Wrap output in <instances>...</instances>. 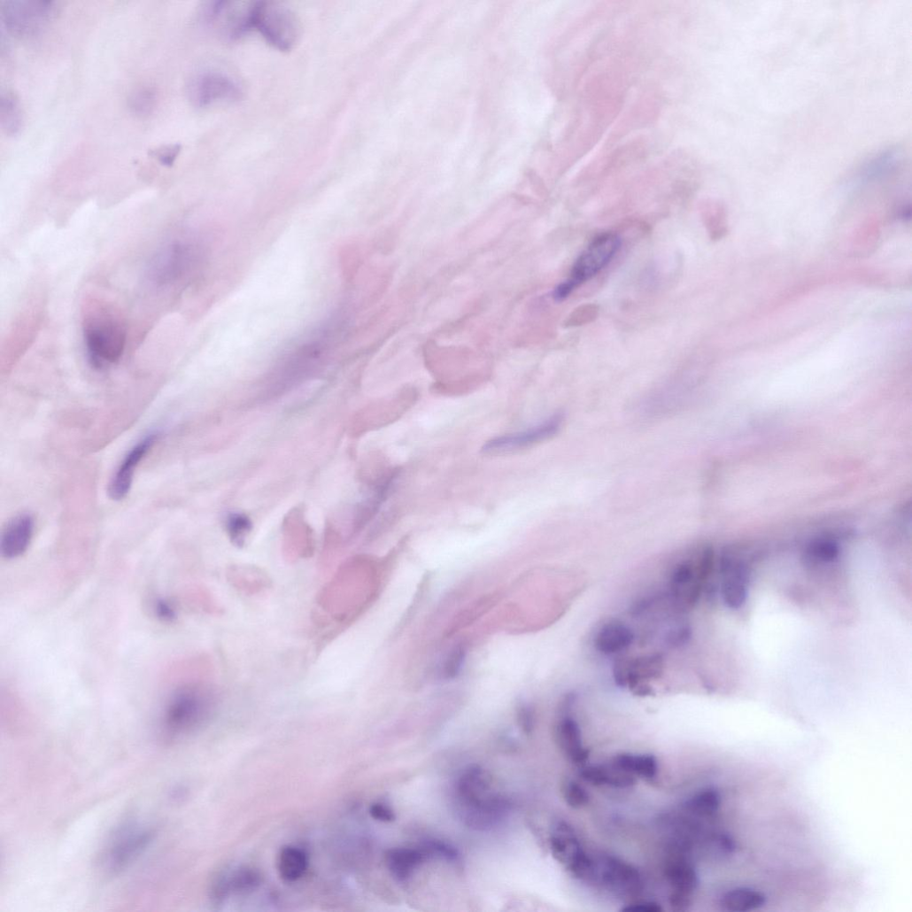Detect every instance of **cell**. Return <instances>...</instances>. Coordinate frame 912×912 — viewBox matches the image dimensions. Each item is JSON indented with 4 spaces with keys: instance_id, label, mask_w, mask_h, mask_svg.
Listing matches in <instances>:
<instances>
[{
    "instance_id": "obj_1",
    "label": "cell",
    "mask_w": 912,
    "mask_h": 912,
    "mask_svg": "<svg viewBox=\"0 0 912 912\" xmlns=\"http://www.w3.org/2000/svg\"><path fill=\"white\" fill-rule=\"evenodd\" d=\"M455 792L461 817L472 828L495 827L510 811L508 800L494 789L489 775L479 767L463 773Z\"/></svg>"
},
{
    "instance_id": "obj_2",
    "label": "cell",
    "mask_w": 912,
    "mask_h": 912,
    "mask_svg": "<svg viewBox=\"0 0 912 912\" xmlns=\"http://www.w3.org/2000/svg\"><path fill=\"white\" fill-rule=\"evenodd\" d=\"M83 338L91 363L97 367L117 363L127 344V328L112 310L94 304L83 322Z\"/></svg>"
},
{
    "instance_id": "obj_3",
    "label": "cell",
    "mask_w": 912,
    "mask_h": 912,
    "mask_svg": "<svg viewBox=\"0 0 912 912\" xmlns=\"http://www.w3.org/2000/svg\"><path fill=\"white\" fill-rule=\"evenodd\" d=\"M213 690L205 685L188 684L171 697L166 711V725L173 732L189 730L202 723L215 703Z\"/></svg>"
},
{
    "instance_id": "obj_4",
    "label": "cell",
    "mask_w": 912,
    "mask_h": 912,
    "mask_svg": "<svg viewBox=\"0 0 912 912\" xmlns=\"http://www.w3.org/2000/svg\"><path fill=\"white\" fill-rule=\"evenodd\" d=\"M251 29L257 30L273 47L282 51L291 50L301 36V26L288 8L272 2L252 4Z\"/></svg>"
},
{
    "instance_id": "obj_5",
    "label": "cell",
    "mask_w": 912,
    "mask_h": 912,
    "mask_svg": "<svg viewBox=\"0 0 912 912\" xmlns=\"http://www.w3.org/2000/svg\"><path fill=\"white\" fill-rule=\"evenodd\" d=\"M621 245V238L614 233L594 238L576 260L569 278L555 289L554 298L558 301L567 298L578 286L597 275L611 263Z\"/></svg>"
},
{
    "instance_id": "obj_6",
    "label": "cell",
    "mask_w": 912,
    "mask_h": 912,
    "mask_svg": "<svg viewBox=\"0 0 912 912\" xmlns=\"http://www.w3.org/2000/svg\"><path fill=\"white\" fill-rule=\"evenodd\" d=\"M55 13L53 4L13 0L2 8V20L8 32L20 39L39 36L49 27Z\"/></svg>"
},
{
    "instance_id": "obj_7",
    "label": "cell",
    "mask_w": 912,
    "mask_h": 912,
    "mask_svg": "<svg viewBox=\"0 0 912 912\" xmlns=\"http://www.w3.org/2000/svg\"><path fill=\"white\" fill-rule=\"evenodd\" d=\"M191 259L192 251L188 243L182 241L166 243L149 262L148 282L159 289L174 285L184 275Z\"/></svg>"
},
{
    "instance_id": "obj_8",
    "label": "cell",
    "mask_w": 912,
    "mask_h": 912,
    "mask_svg": "<svg viewBox=\"0 0 912 912\" xmlns=\"http://www.w3.org/2000/svg\"><path fill=\"white\" fill-rule=\"evenodd\" d=\"M188 94L194 105L207 107L220 102L238 101L243 91L232 78L220 73L204 72L190 81Z\"/></svg>"
},
{
    "instance_id": "obj_9",
    "label": "cell",
    "mask_w": 912,
    "mask_h": 912,
    "mask_svg": "<svg viewBox=\"0 0 912 912\" xmlns=\"http://www.w3.org/2000/svg\"><path fill=\"white\" fill-rule=\"evenodd\" d=\"M597 862V879L621 896H636L644 889L639 870L632 864L612 855H602Z\"/></svg>"
},
{
    "instance_id": "obj_10",
    "label": "cell",
    "mask_w": 912,
    "mask_h": 912,
    "mask_svg": "<svg viewBox=\"0 0 912 912\" xmlns=\"http://www.w3.org/2000/svg\"><path fill=\"white\" fill-rule=\"evenodd\" d=\"M563 422L561 414H554L544 422L527 430L499 437L488 441L483 447L486 454L512 453L547 440L558 433Z\"/></svg>"
},
{
    "instance_id": "obj_11",
    "label": "cell",
    "mask_w": 912,
    "mask_h": 912,
    "mask_svg": "<svg viewBox=\"0 0 912 912\" xmlns=\"http://www.w3.org/2000/svg\"><path fill=\"white\" fill-rule=\"evenodd\" d=\"M252 4L240 7L234 3H213L204 12V23L223 37L236 40L251 29Z\"/></svg>"
},
{
    "instance_id": "obj_12",
    "label": "cell",
    "mask_w": 912,
    "mask_h": 912,
    "mask_svg": "<svg viewBox=\"0 0 912 912\" xmlns=\"http://www.w3.org/2000/svg\"><path fill=\"white\" fill-rule=\"evenodd\" d=\"M153 839L149 830L130 828L118 834L104 853V869L111 873L126 867L148 846Z\"/></svg>"
},
{
    "instance_id": "obj_13",
    "label": "cell",
    "mask_w": 912,
    "mask_h": 912,
    "mask_svg": "<svg viewBox=\"0 0 912 912\" xmlns=\"http://www.w3.org/2000/svg\"><path fill=\"white\" fill-rule=\"evenodd\" d=\"M663 671V656L651 654L618 660L614 667V678L619 687L630 688L633 692L639 685L660 678Z\"/></svg>"
},
{
    "instance_id": "obj_14",
    "label": "cell",
    "mask_w": 912,
    "mask_h": 912,
    "mask_svg": "<svg viewBox=\"0 0 912 912\" xmlns=\"http://www.w3.org/2000/svg\"><path fill=\"white\" fill-rule=\"evenodd\" d=\"M159 433H151L139 441L125 456L123 462L112 477L108 494L112 500L121 501L130 491L135 471L146 453L159 438Z\"/></svg>"
},
{
    "instance_id": "obj_15",
    "label": "cell",
    "mask_w": 912,
    "mask_h": 912,
    "mask_svg": "<svg viewBox=\"0 0 912 912\" xmlns=\"http://www.w3.org/2000/svg\"><path fill=\"white\" fill-rule=\"evenodd\" d=\"M35 526V518L29 514L13 518L0 538V552L3 556L13 560L24 555L33 540Z\"/></svg>"
},
{
    "instance_id": "obj_16",
    "label": "cell",
    "mask_w": 912,
    "mask_h": 912,
    "mask_svg": "<svg viewBox=\"0 0 912 912\" xmlns=\"http://www.w3.org/2000/svg\"><path fill=\"white\" fill-rule=\"evenodd\" d=\"M686 853L680 847L675 846L670 847V856L666 863L665 876L672 886L673 892L692 895L698 886L699 878L692 862L686 857Z\"/></svg>"
},
{
    "instance_id": "obj_17",
    "label": "cell",
    "mask_w": 912,
    "mask_h": 912,
    "mask_svg": "<svg viewBox=\"0 0 912 912\" xmlns=\"http://www.w3.org/2000/svg\"><path fill=\"white\" fill-rule=\"evenodd\" d=\"M721 569L723 576L721 588L723 602L730 609H739L746 599L745 567L731 558L723 556Z\"/></svg>"
},
{
    "instance_id": "obj_18",
    "label": "cell",
    "mask_w": 912,
    "mask_h": 912,
    "mask_svg": "<svg viewBox=\"0 0 912 912\" xmlns=\"http://www.w3.org/2000/svg\"><path fill=\"white\" fill-rule=\"evenodd\" d=\"M553 857L568 871L584 854L574 829L564 822L556 824L550 838Z\"/></svg>"
},
{
    "instance_id": "obj_19",
    "label": "cell",
    "mask_w": 912,
    "mask_h": 912,
    "mask_svg": "<svg viewBox=\"0 0 912 912\" xmlns=\"http://www.w3.org/2000/svg\"><path fill=\"white\" fill-rule=\"evenodd\" d=\"M431 856L426 845L421 847H399L389 850L386 865L391 876L398 882L407 881L414 871Z\"/></svg>"
},
{
    "instance_id": "obj_20",
    "label": "cell",
    "mask_w": 912,
    "mask_h": 912,
    "mask_svg": "<svg viewBox=\"0 0 912 912\" xmlns=\"http://www.w3.org/2000/svg\"><path fill=\"white\" fill-rule=\"evenodd\" d=\"M557 738L563 753L576 766H583L589 751L583 745L582 731L577 722L570 716L563 717L557 726Z\"/></svg>"
},
{
    "instance_id": "obj_21",
    "label": "cell",
    "mask_w": 912,
    "mask_h": 912,
    "mask_svg": "<svg viewBox=\"0 0 912 912\" xmlns=\"http://www.w3.org/2000/svg\"><path fill=\"white\" fill-rule=\"evenodd\" d=\"M635 635L631 629L622 622L607 623L597 633L594 639L596 650L605 655L622 653L634 643Z\"/></svg>"
},
{
    "instance_id": "obj_22",
    "label": "cell",
    "mask_w": 912,
    "mask_h": 912,
    "mask_svg": "<svg viewBox=\"0 0 912 912\" xmlns=\"http://www.w3.org/2000/svg\"><path fill=\"white\" fill-rule=\"evenodd\" d=\"M581 777L595 786H610L618 789L630 788L637 784L635 776L613 764L611 766H591L581 771Z\"/></svg>"
},
{
    "instance_id": "obj_23",
    "label": "cell",
    "mask_w": 912,
    "mask_h": 912,
    "mask_svg": "<svg viewBox=\"0 0 912 912\" xmlns=\"http://www.w3.org/2000/svg\"><path fill=\"white\" fill-rule=\"evenodd\" d=\"M309 866V858L305 852L296 846L283 847L277 858V870L280 877L287 882H294L305 875Z\"/></svg>"
},
{
    "instance_id": "obj_24",
    "label": "cell",
    "mask_w": 912,
    "mask_h": 912,
    "mask_svg": "<svg viewBox=\"0 0 912 912\" xmlns=\"http://www.w3.org/2000/svg\"><path fill=\"white\" fill-rule=\"evenodd\" d=\"M767 898L764 893L746 887H738L728 891L722 898V907L731 912L751 911L765 905Z\"/></svg>"
},
{
    "instance_id": "obj_25",
    "label": "cell",
    "mask_w": 912,
    "mask_h": 912,
    "mask_svg": "<svg viewBox=\"0 0 912 912\" xmlns=\"http://www.w3.org/2000/svg\"><path fill=\"white\" fill-rule=\"evenodd\" d=\"M0 123L4 131L11 136L19 135L24 128L23 108L12 94L4 95L0 100Z\"/></svg>"
},
{
    "instance_id": "obj_26",
    "label": "cell",
    "mask_w": 912,
    "mask_h": 912,
    "mask_svg": "<svg viewBox=\"0 0 912 912\" xmlns=\"http://www.w3.org/2000/svg\"><path fill=\"white\" fill-rule=\"evenodd\" d=\"M720 807L721 796L714 788L704 789L697 792L684 804L686 812L702 818L713 817L718 813Z\"/></svg>"
},
{
    "instance_id": "obj_27",
    "label": "cell",
    "mask_w": 912,
    "mask_h": 912,
    "mask_svg": "<svg viewBox=\"0 0 912 912\" xmlns=\"http://www.w3.org/2000/svg\"><path fill=\"white\" fill-rule=\"evenodd\" d=\"M621 766L628 773L645 779H653L658 774V761L653 754H633L624 753Z\"/></svg>"
},
{
    "instance_id": "obj_28",
    "label": "cell",
    "mask_w": 912,
    "mask_h": 912,
    "mask_svg": "<svg viewBox=\"0 0 912 912\" xmlns=\"http://www.w3.org/2000/svg\"><path fill=\"white\" fill-rule=\"evenodd\" d=\"M158 104V94L154 88L141 87L136 89L128 98L130 111L137 116H148L153 112Z\"/></svg>"
},
{
    "instance_id": "obj_29",
    "label": "cell",
    "mask_w": 912,
    "mask_h": 912,
    "mask_svg": "<svg viewBox=\"0 0 912 912\" xmlns=\"http://www.w3.org/2000/svg\"><path fill=\"white\" fill-rule=\"evenodd\" d=\"M251 520L241 514H232L227 519V529L231 541L237 546L243 545L251 530Z\"/></svg>"
},
{
    "instance_id": "obj_30",
    "label": "cell",
    "mask_w": 912,
    "mask_h": 912,
    "mask_svg": "<svg viewBox=\"0 0 912 912\" xmlns=\"http://www.w3.org/2000/svg\"><path fill=\"white\" fill-rule=\"evenodd\" d=\"M707 848L720 858L731 856L736 845L732 838L726 833H715L707 839Z\"/></svg>"
},
{
    "instance_id": "obj_31",
    "label": "cell",
    "mask_w": 912,
    "mask_h": 912,
    "mask_svg": "<svg viewBox=\"0 0 912 912\" xmlns=\"http://www.w3.org/2000/svg\"><path fill=\"white\" fill-rule=\"evenodd\" d=\"M563 797L567 804L574 809L583 808L590 802V796L586 790L574 781L568 782L565 784Z\"/></svg>"
},
{
    "instance_id": "obj_32",
    "label": "cell",
    "mask_w": 912,
    "mask_h": 912,
    "mask_svg": "<svg viewBox=\"0 0 912 912\" xmlns=\"http://www.w3.org/2000/svg\"><path fill=\"white\" fill-rule=\"evenodd\" d=\"M808 553L811 558L817 560L830 562L836 560L839 553L837 544L829 540H820L812 544Z\"/></svg>"
},
{
    "instance_id": "obj_33",
    "label": "cell",
    "mask_w": 912,
    "mask_h": 912,
    "mask_svg": "<svg viewBox=\"0 0 912 912\" xmlns=\"http://www.w3.org/2000/svg\"><path fill=\"white\" fill-rule=\"evenodd\" d=\"M181 151L182 146L178 143L166 144L156 150H151V156L158 160L161 165L171 167L178 158Z\"/></svg>"
},
{
    "instance_id": "obj_34",
    "label": "cell",
    "mask_w": 912,
    "mask_h": 912,
    "mask_svg": "<svg viewBox=\"0 0 912 912\" xmlns=\"http://www.w3.org/2000/svg\"><path fill=\"white\" fill-rule=\"evenodd\" d=\"M259 883V876L250 869L237 871L229 882L230 887L236 890H248Z\"/></svg>"
},
{
    "instance_id": "obj_35",
    "label": "cell",
    "mask_w": 912,
    "mask_h": 912,
    "mask_svg": "<svg viewBox=\"0 0 912 912\" xmlns=\"http://www.w3.org/2000/svg\"><path fill=\"white\" fill-rule=\"evenodd\" d=\"M425 845L432 857L443 858L448 862H458L460 860L459 852L445 843L434 840L429 841Z\"/></svg>"
},
{
    "instance_id": "obj_36",
    "label": "cell",
    "mask_w": 912,
    "mask_h": 912,
    "mask_svg": "<svg viewBox=\"0 0 912 912\" xmlns=\"http://www.w3.org/2000/svg\"><path fill=\"white\" fill-rule=\"evenodd\" d=\"M155 615L164 622H174L177 619V612L174 605L163 598L158 599L154 603Z\"/></svg>"
},
{
    "instance_id": "obj_37",
    "label": "cell",
    "mask_w": 912,
    "mask_h": 912,
    "mask_svg": "<svg viewBox=\"0 0 912 912\" xmlns=\"http://www.w3.org/2000/svg\"><path fill=\"white\" fill-rule=\"evenodd\" d=\"M692 637V631L691 627L682 626L669 631V633L667 635L666 642L669 646L673 648H677L685 645L687 643H689Z\"/></svg>"
},
{
    "instance_id": "obj_38",
    "label": "cell",
    "mask_w": 912,
    "mask_h": 912,
    "mask_svg": "<svg viewBox=\"0 0 912 912\" xmlns=\"http://www.w3.org/2000/svg\"><path fill=\"white\" fill-rule=\"evenodd\" d=\"M370 815L376 821L391 823L396 819L395 813L383 803H375L370 808Z\"/></svg>"
},
{
    "instance_id": "obj_39",
    "label": "cell",
    "mask_w": 912,
    "mask_h": 912,
    "mask_svg": "<svg viewBox=\"0 0 912 912\" xmlns=\"http://www.w3.org/2000/svg\"><path fill=\"white\" fill-rule=\"evenodd\" d=\"M662 910L660 903L651 900L633 901L622 908V911L627 912H661Z\"/></svg>"
},
{
    "instance_id": "obj_40",
    "label": "cell",
    "mask_w": 912,
    "mask_h": 912,
    "mask_svg": "<svg viewBox=\"0 0 912 912\" xmlns=\"http://www.w3.org/2000/svg\"><path fill=\"white\" fill-rule=\"evenodd\" d=\"M669 901L675 910H687L688 907L692 905V895L679 892H673L669 898Z\"/></svg>"
},
{
    "instance_id": "obj_41",
    "label": "cell",
    "mask_w": 912,
    "mask_h": 912,
    "mask_svg": "<svg viewBox=\"0 0 912 912\" xmlns=\"http://www.w3.org/2000/svg\"><path fill=\"white\" fill-rule=\"evenodd\" d=\"M519 721L522 729L528 733L534 726V713L529 707H522L519 712Z\"/></svg>"
},
{
    "instance_id": "obj_42",
    "label": "cell",
    "mask_w": 912,
    "mask_h": 912,
    "mask_svg": "<svg viewBox=\"0 0 912 912\" xmlns=\"http://www.w3.org/2000/svg\"><path fill=\"white\" fill-rule=\"evenodd\" d=\"M463 659V652H454V653L451 656L445 667V675H447L448 676H455V674L458 673L459 669L461 668Z\"/></svg>"
}]
</instances>
